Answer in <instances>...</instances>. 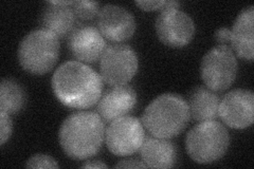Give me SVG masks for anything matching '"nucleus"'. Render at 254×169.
I'll use <instances>...</instances> for the list:
<instances>
[{"instance_id":"f257e3e1","label":"nucleus","mask_w":254,"mask_h":169,"mask_svg":"<svg viewBox=\"0 0 254 169\" xmlns=\"http://www.w3.org/2000/svg\"><path fill=\"white\" fill-rule=\"evenodd\" d=\"M52 90L66 107L88 109L97 105L103 92V80L92 68L79 61H66L54 72Z\"/></svg>"},{"instance_id":"f03ea898","label":"nucleus","mask_w":254,"mask_h":169,"mask_svg":"<svg viewBox=\"0 0 254 169\" xmlns=\"http://www.w3.org/2000/svg\"><path fill=\"white\" fill-rule=\"evenodd\" d=\"M105 124L91 111H78L64 120L60 129V144L66 156L87 160L100 151L105 140Z\"/></svg>"},{"instance_id":"7ed1b4c3","label":"nucleus","mask_w":254,"mask_h":169,"mask_svg":"<svg viewBox=\"0 0 254 169\" xmlns=\"http://www.w3.org/2000/svg\"><path fill=\"white\" fill-rule=\"evenodd\" d=\"M190 118L188 102L178 94L164 93L150 102L142 122L155 138L172 139L185 130Z\"/></svg>"},{"instance_id":"20e7f679","label":"nucleus","mask_w":254,"mask_h":169,"mask_svg":"<svg viewBox=\"0 0 254 169\" xmlns=\"http://www.w3.org/2000/svg\"><path fill=\"white\" fill-rule=\"evenodd\" d=\"M230 145L227 128L217 120L200 122L190 129L186 138V149L190 158L198 164L217 162Z\"/></svg>"},{"instance_id":"39448f33","label":"nucleus","mask_w":254,"mask_h":169,"mask_svg":"<svg viewBox=\"0 0 254 169\" xmlns=\"http://www.w3.org/2000/svg\"><path fill=\"white\" fill-rule=\"evenodd\" d=\"M59 56V38L44 29L31 31L19 44V63L31 74L43 75L50 72L57 65Z\"/></svg>"},{"instance_id":"423d86ee","label":"nucleus","mask_w":254,"mask_h":169,"mask_svg":"<svg viewBox=\"0 0 254 169\" xmlns=\"http://www.w3.org/2000/svg\"><path fill=\"white\" fill-rule=\"evenodd\" d=\"M238 62L231 48L217 46L206 53L200 63V76L206 88L224 91L235 82Z\"/></svg>"},{"instance_id":"0eeeda50","label":"nucleus","mask_w":254,"mask_h":169,"mask_svg":"<svg viewBox=\"0 0 254 169\" xmlns=\"http://www.w3.org/2000/svg\"><path fill=\"white\" fill-rule=\"evenodd\" d=\"M138 68V55L128 45H111L100 58L101 77L111 87L128 84L137 74Z\"/></svg>"},{"instance_id":"6e6552de","label":"nucleus","mask_w":254,"mask_h":169,"mask_svg":"<svg viewBox=\"0 0 254 169\" xmlns=\"http://www.w3.org/2000/svg\"><path fill=\"white\" fill-rule=\"evenodd\" d=\"M145 140V131L137 117L125 115L111 122L105 132L108 150L117 157H129L138 152Z\"/></svg>"},{"instance_id":"1a4fd4ad","label":"nucleus","mask_w":254,"mask_h":169,"mask_svg":"<svg viewBox=\"0 0 254 169\" xmlns=\"http://www.w3.org/2000/svg\"><path fill=\"white\" fill-rule=\"evenodd\" d=\"M155 27L159 40L171 48L189 45L196 30L192 17L179 9L162 10L156 19Z\"/></svg>"},{"instance_id":"9d476101","label":"nucleus","mask_w":254,"mask_h":169,"mask_svg":"<svg viewBox=\"0 0 254 169\" xmlns=\"http://www.w3.org/2000/svg\"><path fill=\"white\" fill-rule=\"evenodd\" d=\"M218 116L228 127L242 130L254 119V95L251 90L235 89L227 93L219 103Z\"/></svg>"},{"instance_id":"9b49d317","label":"nucleus","mask_w":254,"mask_h":169,"mask_svg":"<svg viewBox=\"0 0 254 169\" xmlns=\"http://www.w3.org/2000/svg\"><path fill=\"white\" fill-rule=\"evenodd\" d=\"M98 28L103 37L114 43L129 39L137 28L133 15L125 7L106 4L98 15Z\"/></svg>"},{"instance_id":"f8f14e48","label":"nucleus","mask_w":254,"mask_h":169,"mask_svg":"<svg viewBox=\"0 0 254 169\" xmlns=\"http://www.w3.org/2000/svg\"><path fill=\"white\" fill-rule=\"evenodd\" d=\"M67 46L70 54L79 62L85 63L98 61L107 48L99 29L91 26L75 29L68 37Z\"/></svg>"},{"instance_id":"ddd939ff","label":"nucleus","mask_w":254,"mask_h":169,"mask_svg":"<svg viewBox=\"0 0 254 169\" xmlns=\"http://www.w3.org/2000/svg\"><path fill=\"white\" fill-rule=\"evenodd\" d=\"M137 104V93L133 88L124 85L116 86L107 90L98 102L97 113L104 120L111 123L115 119L127 115Z\"/></svg>"},{"instance_id":"4468645a","label":"nucleus","mask_w":254,"mask_h":169,"mask_svg":"<svg viewBox=\"0 0 254 169\" xmlns=\"http://www.w3.org/2000/svg\"><path fill=\"white\" fill-rule=\"evenodd\" d=\"M254 6L244 9L234 21L231 30V49L244 60L253 61L254 58Z\"/></svg>"},{"instance_id":"2eb2a0df","label":"nucleus","mask_w":254,"mask_h":169,"mask_svg":"<svg viewBox=\"0 0 254 169\" xmlns=\"http://www.w3.org/2000/svg\"><path fill=\"white\" fill-rule=\"evenodd\" d=\"M76 17L72 7L69 5H55L47 2L39 17V23L44 30L51 32L58 38H66L75 30Z\"/></svg>"},{"instance_id":"dca6fc26","label":"nucleus","mask_w":254,"mask_h":169,"mask_svg":"<svg viewBox=\"0 0 254 169\" xmlns=\"http://www.w3.org/2000/svg\"><path fill=\"white\" fill-rule=\"evenodd\" d=\"M142 162L147 168H172L176 164L177 151L170 139L145 138L140 148Z\"/></svg>"},{"instance_id":"f3484780","label":"nucleus","mask_w":254,"mask_h":169,"mask_svg":"<svg viewBox=\"0 0 254 169\" xmlns=\"http://www.w3.org/2000/svg\"><path fill=\"white\" fill-rule=\"evenodd\" d=\"M220 100L209 88L196 87L189 96L190 116L196 122L214 120L218 117Z\"/></svg>"},{"instance_id":"a211bd4d","label":"nucleus","mask_w":254,"mask_h":169,"mask_svg":"<svg viewBox=\"0 0 254 169\" xmlns=\"http://www.w3.org/2000/svg\"><path fill=\"white\" fill-rule=\"evenodd\" d=\"M26 92L22 86L12 78L2 79L0 85V111L16 114L25 107Z\"/></svg>"},{"instance_id":"6ab92c4d","label":"nucleus","mask_w":254,"mask_h":169,"mask_svg":"<svg viewBox=\"0 0 254 169\" xmlns=\"http://www.w3.org/2000/svg\"><path fill=\"white\" fill-rule=\"evenodd\" d=\"M72 10L76 18L91 20L99 15L100 3L97 1H73Z\"/></svg>"},{"instance_id":"aec40b11","label":"nucleus","mask_w":254,"mask_h":169,"mask_svg":"<svg viewBox=\"0 0 254 169\" xmlns=\"http://www.w3.org/2000/svg\"><path fill=\"white\" fill-rule=\"evenodd\" d=\"M27 168H59L57 160L50 156L35 155L31 157L26 164Z\"/></svg>"},{"instance_id":"412c9836","label":"nucleus","mask_w":254,"mask_h":169,"mask_svg":"<svg viewBox=\"0 0 254 169\" xmlns=\"http://www.w3.org/2000/svg\"><path fill=\"white\" fill-rule=\"evenodd\" d=\"M13 131V123L10 114L0 111V143L1 146L10 140Z\"/></svg>"},{"instance_id":"4be33fe9","label":"nucleus","mask_w":254,"mask_h":169,"mask_svg":"<svg viewBox=\"0 0 254 169\" xmlns=\"http://www.w3.org/2000/svg\"><path fill=\"white\" fill-rule=\"evenodd\" d=\"M136 3L141 10L145 12L152 11H162L166 4L165 0H142V1H136Z\"/></svg>"},{"instance_id":"5701e85b","label":"nucleus","mask_w":254,"mask_h":169,"mask_svg":"<svg viewBox=\"0 0 254 169\" xmlns=\"http://www.w3.org/2000/svg\"><path fill=\"white\" fill-rule=\"evenodd\" d=\"M231 38H232L231 30L228 28H225V27L220 28L215 32V40L218 44V46L231 48Z\"/></svg>"},{"instance_id":"b1692460","label":"nucleus","mask_w":254,"mask_h":169,"mask_svg":"<svg viewBox=\"0 0 254 169\" xmlns=\"http://www.w3.org/2000/svg\"><path fill=\"white\" fill-rule=\"evenodd\" d=\"M115 168H147L146 165L138 159H124L115 165Z\"/></svg>"},{"instance_id":"393cba45","label":"nucleus","mask_w":254,"mask_h":169,"mask_svg":"<svg viewBox=\"0 0 254 169\" xmlns=\"http://www.w3.org/2000/svg\"><path fill=\"white\" fill-rule=\"evenodd\" d=\"M108 166L103 163L100 160H94V161H87L83 165L82 168H107Z\"/></svg>"}]
</instances>
